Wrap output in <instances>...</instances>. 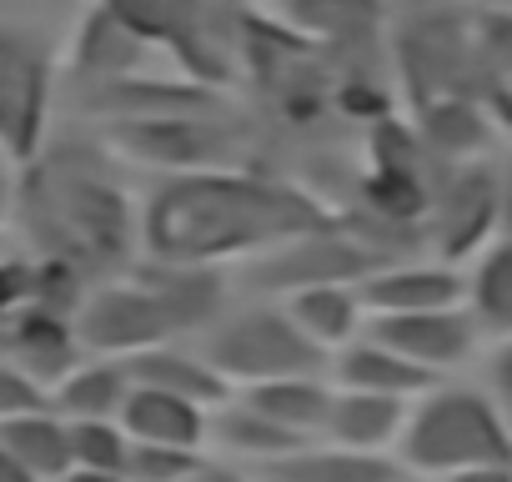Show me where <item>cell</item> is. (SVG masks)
I'll return each mask as SVG.
<instances>
[{"label": "cell", "instance_id": "cell-1", "mask_svg": "<svg viewBox=\"0 0 512 482\" xmlns=\"http://www.w3.org/2000/svg\"><path fill=\"white\" fill-rule=\"evenodd\" d=\"M332 221L337 211L307 186L236 161L166 176L141 206V252L161 262L226 267Z\"/></svg>", "mask_w": 512, "mask_h": 482}, {"label": "cell", "instance_id": "cell-2", "mask_svg": "<svg viewBox=\"0 0 512 482\" xmlns=\"http://www.w3.org/2000/svg\"><path fill=\"white\" fill-rule=\"evenodd\" d=\"M16 221L36 257L76 267L86 282H106L131 267L141 247V211L111 171V146L51 141L16 181Z\"/></svg>", "mask_w": 512, "mask_h": 482}, {"label": "cell", "instance_id": "cell-3", "mask_svg": "<svg viewBox=\"0 0 512 482\" xmlns=\"http://www.w3.org/2000/svg\"><path fill=\"white\" fill-rule=\"evenodd\" d=\"M392 452L407 472L452 477L477 462H512V422L487 387L432 382L422 397H412Z\"/></svg>", "mask_w": 512, "mask_h": 482}, {"label": "cell", "instance_id": "cell-4", "mask_svg": "<svg viewBox=\"0 0 512 482\" xmlns=\"http://www.w3.org/2000/svg\"><path fill=\"white\" fill-rule=\"evenodd\" d=\"M392 66L407 106H427L437 96H482V61L472 41V11L452 6H412L392 36Z\"/></svg>", "mask_w": 512, "mask_h": 482}, {"label": "cell", "instance_id": "cell-5", "mask_svg": "<svg viewBox=\"0 0 512 482\" xmlns=\"http://www.w3.org/2000/svg\"><path fill=\"white\" fill-rule=\"evenodd\" d=\"M201 352L231 387L272 382V377H292V372H322L332 362L297 327L287 302L282 307L277 302H251V307L226 312L216 327L201 332Z\"/></svg>", "mask_w": 512, "mask_h": 482}, {"label": "cell", "instance_id": "cell-6", "mask_svg": "<svg viewBox=\"0 0 512 482\" xmlns=\"http://www.w3.org/2000/svg\"><path fill=\"white\" fill-rule=\"evenodd\" d=\"M502 231V171L487 161H442L432 176V201L422 216V247L462 267Z\"/></svg>", "mask_w": 512, "mask_h": 482}, {"label": "cell", "instance_id": "cell-7", "mask_svg": "<svg viewBox=\"0 0 512 482\" xmlns=\"http://www.w3.org/2000/svg\"><path fill=\"white\" fill-rule=\"evenodd\" d=\"M56 61L41 31L0 26V146L6 161L26 166L46 146Z\"/></svg>", "mask_w": 512, "mask_h": 482}, {"label": "cell", "instance_id": "cell-8", "mask_svg": "<svg viewBox=\"0 0 512 482\" xmlns=\"http://www.w3.org/2000/svg\"><path fill=\"white\" fill-rule=\"evenodd\" d=\"M236 121L231 111L206 116H161V121H106V146L136 166H156L166 176L176 171H206V166H236Z\"/></svg>", "mask_w": 512, "mask_h": 482}, {"label": "cell", "instance_id": "cell-9", "mask_svg": "<svg viewBox=\"0 0 512 482\" xmlns=\"http://www.w3.org/2000/svg\"><path fill=\"white\" fill-rule=\"evenodd\" d=\"M387 257L337 216L332 226H317V231H302L282 247L251 257V287L256 292H272V297H287V292H302V287H322V282H362L367 272H377Z\"/></svg>", "mask_w": 512, "mask_h": 482}, {"label": "cell", "instance_id": "cell-10", "mask_svg": "<svg viewBox=\"0 0 512 482\" xmlns=\"http://www.w3.org/2000/svg\"><path fill=\"white\" fill-rule=\"evenodd\" d=\"M71 332H76L86 357H116V362L176 337L161 302L151 297V287L136 282L131 272L86 287L81 307L71 312Z\"/></svg>", "mask_w": 512, "mask_h": 482}, {"label": "cell", "instance_id": "cell-11", "mask_svg": "<svg viewBox=\"0 0 512 482\" xmlns=\"http://www.w3.org/2000/svg\"><path fill=\"white\" fill-rule=\"evenodd\" d=\"M111 16H121L146 46H166L171 61L186 71V81L201 86H226L231 81V56L201 11V0H101Z\"/></svg>", "mask_w": 512, "mask_h": 482}, {"label": "cell", "instance_id": "cell-12", "mask_svg": "<svg viewBox=\"0 0 512 482\" xmlns=\"http://www.w3.org/2000/svg\"><path fill=\"white\" fill-rule=\"evenodd\" d=\"M81 106L101 121H161V116H206L226 111L221 86L201 81H151V76H116L101 86H86Z\"/></svg>", "mask_w": 512, "mask_h": 482}, {"label": "cell", "instance_id": "cell-13", "mask_svg": "<svg viewBox=\"0 0 512 482\" xmlns=\"http://www.w3.org/2000/svg\"><path fill=\"white\" fill-rule=\"evenodd\" d=\"M367 317H397V312H442V307H467V277L462 267L447 262H417V257H397L382 262L377 272H367L357 282Z\"/></svg>", "mask_w": 512, "mask_h": 482}, {"label": "cell", "instance_id": "cell-14", "mask_svg": "<svg viewBox=\"0 0 512 482\" xmlns=\"http://www.w3.org/2000/svg\"><path fill=\"white\" fill-rule=\"evenodd\" d=\"M367 332L402 352L407 362L427 372H452L477 352V322L467 307H442V312H397V317H367Z\"/></svg>", "mask_w": 512, "mask_h": 482}, {"label": "cell", "instance_id": "cell-15", "mask_svg": "<svg viewBox=\"0 0 512 482\" xmlns=\"http://www.w3.org/2000/svg\"><path fill=\"white\" fill-rule=\"evenodd\" d=\"M136 282L151 287V297L161 302L166 322L176 337L186 332H206L226 317V272L221 267H201V262H161L146 257L131 267Z\"/></svg>", "mask_w": 512, "mask_h": 482}, {"label": "cell", "instance_id": "cell-16", "mask_svg": "<svg viewBox=\"0 0 512 482\" xmlns=\"http://www.w3.org/2000/svg\"><path fill=\"white\" fill-rule=\"evenodd\" d=\"M0 357H11L41 387H56L86 352H81L66 312H51L41 302H21V307H11L6 332H0Z\"/></svg>", "mask_w": 512, "mask_h": 482}, {"label": "cell", "instance_id": "cell-17", "mask_svg": "<svg viewBox=\"0 0 512 482\" xmlns=\"http://www.w3.org/2000/svg\"><path fill=\"white\" fill-rule=\"evenodd\" d=\"M327 367H332V387L377 392V397H402V402L422 397V392L437 382V372L407 362L402 352H392V347L377 342L372 332H362V337H352L347 347H337Z\"/></svg>", "mask_w": 512, "mask_h": 482}, {"label": "cell", "instance_id": "cell-18", "mask_svg": "<svg viewBox=\"0 0 512 482\" xmlns=\"http://www.w3.org/2000/svg\"><path fill=\"white\" fill-rule=\"evenodd\" d=\"M282 16L307 41L342 56H372L387 21L382 0H282Z\"/></svg>", "mask_w": 512, "mask_h": 482}, {"label": "cell", "instance_id": "cell-19", "mask_svg": "<svg viewBox=\"0 0 512 482\" xmlns=\"http://www.w3.org/2000/svg\"><path fill=\"white\" fill-rule=\"evenodd\" d=\"M121 427L131 432V442H161V447H186L201 452L211 442V407L161 392V387H136L121 402Z\"/></svg>", "mask_w": 512, "mask_h": 482}, {"label": "cell", "instance_id": "cell-20", "mask_svg": "<svg viewBox=\"0 0 512 482\" xmlns=\"http://www.w3.org/2000/svg\"><path fill=\"white\" fill-rule=\"evenodd\" d=\"M262 472L282 482H392L402 462L397 452H367V447H342L332 437H307L302 447L272 457Z\"/></svg>", "mask_w": 512, "mask_h": 482}, {"label": "cell", "instance_id": "cell-21", "mask_svg": "<svg viewBox=\"0 0 512 482\" xmlns=\"http://www.w3.org/2000/svg\"><path fill=\"white\" fill-rule=\"evenodd\" d=\"M146 41L121 21L111 16L106 6H91L76 26V41H71V76L81 86H101V81H116V76H136L146 66Z\"/></svg>", "mask_w": 512, "mask_h": 482}, {"label": "cell", "instance_id": "cell-22", "mask_svg": "<svg viewBox=\"0 0 512 482\" xmlns=\"http://www.w3.org/2000/svg\"><path fill=\"white\" fill-rule=\"evenodd\" d=\"M126 372H131L136 387H161V392L191 397V402H201V407H211V412L236 392V387L206 362V352H186V347H176V337H171V342H156V347H146V352H136V357H126Z\"/></svg>", "mask_w": 512, "mask_h": 482}, {"label": "cell", "instance_id": "cell-23", "mask_svg": "<svg viewBox=\"0 0 512 482\" xmlns=\"http://www.w3.org/2000/svg\"><path fill=\"white\" fill-rule=\"evenodd\" d=\"M236 397H246L256 412H267V417H272L277 427H287L292 437H322L337 387H327L322 372H292V377H272V382L236 387Z\"/></svg>", "mask_w": 512, "mask_h": 482}, {"label": "cell", "instance_id": "cell-24", "mask_svg": "<svg viewBox=\"0 0 512 482\" xmlns=\"http://www.w3.org/2000/svg\"><path fill=\"white\" fill-rule=\"evenodd\" d=\"M412 126L437 161H467L492 141V111L482 96H437L412 111Z\"/></svg>", "mask_w": 512, "mask_h": 482}, {"label": "cell", "instance_id": "cell-25", "mask_svg": "<svg viewBox=\"0 0 512 482\" xmlns=\"http://www.w3.org/2000/svg\"><path fill=\"white\" fill-rule=\"evenodd\" d=\"M287 312L297 317V327L332 357L337 347H347L352 337L367 332V307H362V292L357 282H322V287H302V292H287L282 297Z\"/></svg>", "mask_w": 512, "mask_h": 482}, {"label": "cell", "instance_id": "cell-26", "mask_svg": "<svg viewBox=\"0 0 512 482\" xmlns=\"http://www.w3.org/2000/svg\"><path fill=\"white\" fill-rule=\"evenodd\" d=\"M407 407H412V402H402V397H377V392H347V387H337L322 437H332V442H342V447L392 452L397 437H402Z\"/></svg>", "mask_w": 512, "mask_h": 482}, {"label": "cell", "instance_id": "cell-27", "mask_svg": "<svg viewBox=\"0 0 512 482\" xmlns=\"http://www.w3.org/2000/svg\"><path fill=\"white\" fill-rule=\"evenodd\" d=\"M131 392V372L116 357H91L76 362L56 387H51V407L76 422V417H121V402Z\"/></svg>", "mask_w": 512, "mask_h": 482}, {"label": "cell", "instance_id": "cell-28", "mask_svg": "<svg viewBox=\"0 0 512 482\" xmlns=\"http://www.w3.org/2000/svg\"><path fill=\"white\" fill-rule=\"evenodd\" d=\"M0 447H11L41 482H61L71 472V422L56 407H36L0 422Z\"/></svg>", "mask_w": 512, "mask_h": 482}, {"label": "cell", "instance_id": "cell-29", "mask_svg": "<svg viewBox=\"0 0 512 482\" xmlns=\"http://www.w3.org/2000/svg\"><path fill=\"white\" fill-rule=\"evenodd\" d=\"M467 312L482 332L512 337V231H497L472 257L467 272Z\"/></svg>", "mask_w": 512, "mask_h": 482}, {"label": "cell", "instance_id": "cell-30", "mask_svg": "<svg viewBox=\"0 0 512 482\" xmlns=\"http://www.w3.org/2000/svg\"><path fill=\"white\" fill-rule=\"evenodd\" d=\"M211 442L231 447L236 457H256V462H272L292 447H302L307 437H292L287 427H277L267 412H256L246 397H226L216 412H211Z\"/></svg>", "mask_w": 512, "mask_h": 482}, {"label": "cell", "instance_id": "cell-31", "mask_svg": "<svg viewBox=\"0 0 512 482\" xmlns=\"http://www.w3.org/2000/svg\"><path fill=\"white\" fill-rule=\"evenodd\" d=\"M131 432L121 417H76L71 422V467H101V472H126Z\"/></svg>", "mask_w": 512, "mask_h": 482}, {"label": "cell", "instance_id": "cell-32", "mask_svg": "<svg viewBox=\"0 0 512 482\" xmlns=\"http://www.w3.org/2000/svg\"><path fill=\"white\" fill-rule=\"evenodd\" d=\"M196 462H201V452H186V447L131 442V452H126V477H131V482H181Z\"/></svg>", "mask_w": 512, "mask_h": 482}, {"label": "cell", "instance_id": "cell-33", "mask_svg": "<svg viewBox=\"0 0 512 482\" xmlns=\"http://www.w3.org/2000/svg\"><path fill=\"white\" fill-rule=\"evenodd\" d=\"M36 407H51V387H41L11 357H0V422L21 417V412H36Z\"/></svg>", "mask_w": 512, "mask_h": 482}, {"label": "cell", "instance_id": "cell-34", "mask_svg": "<svg viewBox=\"0 0 512 482\" xmlns=\"http://www.w3.org/2000/svg\"><path fill=\"white\" fill-rule=\"evenodd\" d=\"M487 392L502 407V417L512 422V337H497V347L487 357Z\"/></svg>", "mask_w": 512, "mask_h": 482}, {"label": "cell", "instance_id": "cell-35", "mask_svg": "<svg viewBox=\"0 0 512 482\" xmlns=\"http://www.w3.org/2000/svg\"><path fill=\"white\" fill-rule=\"evenodd\" d=\"M31 267H21V262H0V307H21V302H31Z\"/></svg>", "mask_w": 512, "mask_h": 482}, {"label": "cell", "instance_id": "cell-36", "mask_svg": "<svg viewBox=\"0 0 512 482\" xmlns=\"http://www.w3.org/2000/svg\"><path fill=\"white\" fill-rule=\"evenodd\" d=\"M181 482H251V477H246V472H236L231 462H216V457H201V462H196V467H191V472H186Z\"/></svg>", "mask_w": 512, "mask_h": 482}, {"label": "cell", "instance_id": "cell-37", "mask_svg": "<svg viewBox=\"0 0 512 482\" xmlns=\"http://www.w3.org/2000/svg\"><path fill=\"white\" fill-rule=\"evenodd\" d=\"M442 482H512V462H477V467H462Z\"/></svg>", "mask_w": 512, "mask_h": 482}, {"label": "cell", "instance_id": "cell-38", "mask_svg": "<svg viewBox=\"0 0 512 482\" xmlns=\"http://www.w3.org/2000/svg\"><path fill=\"white\" fill-rule=\"evenodd\" d=\"M0 482H41V477H36L11 447H0Z\"/></svg>", "mask_w": 512, "mask_h": 482}, {"label": "cell", "instance_id": "cell-39", "mask_svg": "<svg viewBox=\"0 0 512 482\" xmlns=\"http://www.w3.org/2000/svg\"><path fill=\"white\" fill-rule=\"evenodd\" d=\"M61 482H131L126 472H101V467H71Z\"/></svg>", "mask_w": 512, "mask_h": 482}, {"label": "cell", "instance_id": "cell-40", "mask_svg": "<svg viewBox=\"0 0 512 482\" xmlns=\"http://www.w3.org/2000/svg\"><path fill=\"white\" fill-rule=\"evenodd\" d=\"M16 216V186H11V176L0 171V236H6V221Z\"/></svg>", "mask_w": 512, "mask_h": 482}, {"label": "cell", "instance_id": "cell-41", "mask_svg": "<svg viewBox=\"0 0 512 482\" xmlns=\"http://www.w3.org/2000/svg\"><path fill=\"white\" fill-rule=\"evenodd\" d=\"M502 231H512V166L502 171Z\"/></svg>", "mask_w": 512, "mask_h": 482}, {"label": "cell", "instance_id": "cell-42", "mask_svg": "<svg viewBox=\"0 0 512 482\" xmlns=\"http://www.w3.org/2000/svg\"><path fill=\"white\" fill-rule=\"evenodd\" d=\"M467 11H512V0H462Z\"/></svg>", "mask_w": 512, "mask_h": 482}, {"label": "cell", "instance_id": "cell-43", "mask_svg": "<svg viewBox=\"0 0 512 482\" xmlns=\"http://www.w3.org/2000/svg\"><path fill=\"white\" fill-rule=\"evenodd\" d=\"M392 482H442V477H427V472H407V467H402Z\"/></svg>", "mask_w": 512, "mask_h": 482}, {"label": "cell", "instance_id": "cell-44", "mask_svg": "<svg viewBox=\"0 0 512 482\" xmlns=\"http://www.w3.org/2000/svg\"><path fill=\"white\" fill-rule=\"evenodd\" d=\"M251 482H282V477H272V472H262V477H251Z\"/></svg>", "mask_w": 512, "mask_h": 482}, {"label": "cell", "instance_id": "cell-45", "mask_svg": "<svg viewBox=\"0 0 512 482\" xmlns=\"http://www.w3.org/2000/svg\"><path fill=\"white\" fill-rule=\"evenodd\" d=\"M221 6H241V0H221Z\"/></svg>", "mask_w": 512, "mask_h": 482}, {"label": "cell", "instance_id": "cell-46", "mask_svg": "<svg viewBox=\"0 0 512 482\" xmlns=\"http://www.w3.org/2000/svg\"><path fill=\"white\" fill-rule=\"evenodd\" d=\"M0 166H6V146H0Z\"/></svg>", "mask_w": 512, "mask_h": 482}, {"label": "cell", "instance_id": "cell-47", "mask_svg": "<svg viewBox=\"0 0 512 482\" xmlns=\"http://www.w3.org/2000/svg\"><path fill=\"white\" fill-rule=\"evenodd\" d=\"M407 6H422V0H407Z\"/></svg>", "mask_w": 512, "mask_h": 482}]
</instances>
